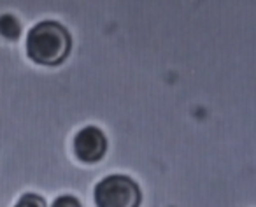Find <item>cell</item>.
<instances>
[{
	"mask_svg": "<svg viewBox=\"0 0 256 207\" xmlns=\"http://www.w3.org/2000/svg\"><path fill=\"white\" fill-rule=\"evenodd\" d=\"M72 48V37L56 22H40L26 36V54L32 62L46 67L64 64Z\"/></svg>",
	"mask_w": 256,
	"mask_h": 207,
	"instance_id": "6da1fadb",
	"label": "cell"
},
{
	"mask_svg": "<svg viewBox=\"0 0 256 207\" xmlns=\"http://www.w3.org/2000/svg\"><path fill=\"white\" fill-rule=\"evenodd\" d=\"M96 207H140L142 193L128 176L112 174L104 178L93 190Z\"/></svg>",
	"mask_w": 256,
	"mask_h": 207,
	"instance_id": "7a4b0ae2",
	"label": "cell"
},
{
	"mask_svg": "<svg viewBox=\"0 0 256 207\" xmlns=\"http://www.w3.org/2000/svg\"><path fill=\"white\" fill-rule=\"evenodd\" d=\"M107 151V139L96 126H84L74 137V153L84 164H96Z\"/></svg>",
	"mask_w": 256,
	"mask_h": 207,
	"instance_id": "3957f363",
	"label": "cell"
},
{
	"mask_svg": "<svg viewBox=\"0 0 256 207\" xmlns=\"http://www.w3.org/2000/svg\"><path fill=\"white\" fill-rule=\"evenodd\" d=\"M22 34V25L12 14L0 16V36L8 40H16Z\"/></svg>",
	"mask_w": 256,
	"mask_h": 207,
	"instance_id": "277c9868",
	"label": "cell"
},
{
	"mask_svg": "<svg viewBox=\"0 0 256 207\" xmlns=\"http://www.w3.org/2000/svg\"><path fill=\"white\" fill-rule=\"evenodd\" d=\"M14 207H48V204L37 193H25V195L20 196Z\"/></svg>",
	"mask_w": 256,
	"mask_h": 207,
	"instance_id": "5b68a950",
	"label": "cell"
},
{
	"mask_svg": "<svg viewBox=\"0 0 256 207\" xmlns=\"http://www.w3.org/2000/svg\"><path fill=\"white\" fill-rule=\"evenodd\" d=\"M51 207H81V202L72 195H62L54 200Z\"/></svg>",
	"mask_w": 256,
	"mask_h": 207,
	"instance_id": "8992f818",
	"label": "cell"
}]
</instances>
